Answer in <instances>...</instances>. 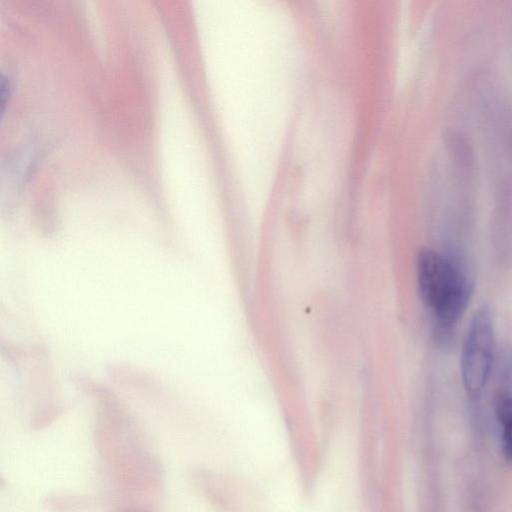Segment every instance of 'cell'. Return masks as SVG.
Instances as JSON below:
<instances>
[{
  "mask_svg": "<svg viewBox=\"0 0 512 512\" xmlns=\"http://www.w3.org/2000/svg\"><path fill=\"white\" fill-rule=\"evenodd\" d=\"M495 346L493 313L488 305L474 313L461 354V378L467 396L480 398L491 372Z\"/></svg>",
  "mask_w": 512,
  "mask_h": 512,
  "instance_id": "2",
  "label": "cell"
},
{
  "mask_svg": "<svg viewBox=\"0 0 512 512\" xmlns=\"http://www.w3.org/2000/svg\"><path fill=\"white\" fill-rule=\"evenodd\" d=\"M416 278L420 298L433 315V335L448 344L474 290L473 276L462 259L430 248L419 250Z\"/></svg>",
  "mask_w": 512,
  "mask_h": 512,
  "instance_id": "1",
  "label": "cell"
},
{
  "mask_svg": "<svg viewBox=\"0 0 512 512\" xmlns=\"http://www.w3.org/2000/svg\"><path fill=\"white\" fill-rule=\"evenodd\" d=\"M500 427V443L504 457L512 462V394L499 395L494 406Z\"/></svg>",
  "mask_w": 512,
  "mask_h": 512,
  "instance_id": "3",
  "label": "cell"
}]
</instances>
